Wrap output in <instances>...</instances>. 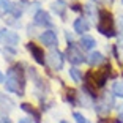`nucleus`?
<instances>
[{
    "label": "nucleus",
    "instance_id": "1",
    "mask_svg": "<svg viewBox=\"0 0 123 123\" xmlns=\"http://www.w3.org/2000/svg\"><path fill=\"white\" fill-rule=\"evenodd\" d=\"M6 90L11 93H16L19 96L24 95V88H25V76H24V69H22L21 63H16L14 66H11L6 73Z\"/></svg>",
    "mask_w": 123,
    "mask_h": 123
},
{
    "label": "nucleus",
    "instance_id": "2",
    "mask_svg": "<svg viewBox=\"0 0 123 123\" xmlns=\"http://www.w3.org/2000/svg\"><path fill=\"white\" fill-rule=\"evenodd\" d=\"M96 29H98V32L101 33V35L107 36V38H112V36L117 35L115 29H114V18L107 10L99 11V22H98Z\"/></svg>",
    "mask_w": 123,
    "mask_h": 123
},
{
    "label": "nucleus",
    "instance_id": "3",
    "mask_svg": "<svg viewBox=\"0 0 123 123\" xmlns=\"http://www.w3.org/2000/svg\"><path fill=\"white\" fill-rule=\"evenodd\" d=\"M107 74H109V65L103 71H88L85 79H87V84H92L95 88H101L104 87L106 80H107Z\"/></svg>",
    "mask_w": 123,
    "mask_h": 123
},
{
    "label": "nucleus",
    "instance_id": "4",
    "mask_svg": "<svg viewBox=\"0 0 123 123\" xmlns=\"http://www.w3.org/2000/svg\"><path fill=\"white\" fill-rule=\"evenodd\" d=\"M65 57L69 60V63H73V65H80V63H84L85 62V57H84V54L80 52V49L76 46V44L69 43L68 47H66V52H65Z\"/></svg>",
    "mask_w": 123,
    "mask_h": 123
},
{
    "label": "nucleus",
    "instance_id": "5",
    "mask_svg": "<svg viewBox=\"0 0 123 123\" xmlns=\"http://www.w3.org/2000/svg\"><path fill=\"white\" fill-rule=\"evenodd\" d=\"M114 104H115L114 103V96L111 93H104L96 103V112L98 114H107L112 109Z\"/></svg>",
    "mask_w": 123,
    "mask_h": 123
},
{
    "label": "nucleus",
    "instance_id": "6",
    "mask_svg": "<svg viewBox=\"0 0 123 123\" xmlns=\"http://www.w3.org/2000/svg\"><path fill=\"white\" fill-rule=\"evenodd\" d=\"M0 43H3L5 46H16L19 43V35L8 29H2L0 30Z\"/></svg>",
    "mask_w": 123,
    "mask_h": 123
},
{
    "label": "nucleus",
    "instance_id": "7",
    "mask_svg": "<svg viewBox=\"0 0 123 123\" xmlns=\"http://www.w3.org/2000/svg\"><path fill=\"white\" fill-rule=\"evenodd\" d=\"M63 54H62L60 51H51L49 52V55H47V63L51 65L52 69H57V71H60L62 68H63Z\"/></svg>",
    "mask_w": 123,
    "mask_h": 123
},
{
    "label": "nucleus",
    "instance_id": "8",
    "mask_svg": "<svg viewBox=\"0 0 123 123\" xmlns=\"http://www.w3.org/2000/svg\"><path fill=\"white\" fill-rule=\"evenodd\" d=\"M40 40H41V43H43L44 46H47V47H54V46L58 44L57 33L52 32V30H46V32H43L40 35Z\"/></svg>",
    "mask_w": 123,
    "mask_h": 123
},
{
    "label": "nucleus",
    "instance_id": "9",
    "mask_svg": "<svg viewBox=\"0 0 123 123\" xmlns=\"http://www.w3.org/2000/svg\"><path fill=\"white\" fill-rule=\"evenodd\" d=\"M27 49L30 51V54L35 58L36 63H40V65H44V63H46V60H44V52L40 46H36L35 43H27Z\"/></svg>",
    "mask_w": 123,
    "mask_h": 123
},
{
    "label": "nucleus",
    "instance_id": "10",
    "mask_svg": "<svg viewBox=\"0 0 123 123\" xmlns=\"http://www.w3.org/2000/svg\"><path fill=\"white\" fill-rule=\"evenodd\" d=\"M33 21H35V24H38V25H43V27H44V25H46V27H51V25H52L51 16H49V13H46L44 10L36 11Z\"/></svg>",
    "mask_w": 123,
    "mask_h": 123
},
{
    "label": "nucleus",
    "instance_id": "11",
    "mask_svg": "<svg viewBox=\"0 0 123 123\" xmlns=\"http://www.w3.org/2000/svg\"><path fill=\"white\" fill-rule=\"evenodd\" d=\"M21 109L24 111V112L30 114V115L33 117V120H35V123H40V120H41V112H40V111H36V109L33 107L32 104H29V103H22V104H21Z\"/></svg>",
    "mask_w": 123,
    "mask_h": 123
},
{
    "label": "nucleus",
    "instance_id": "12",
    "mask_svg": "<svg viewBox=\"0 0 123 123\" xmlns=\"http://www.w3.org/2000/svg\"><path fill=\"white\" fill-rule=\"evenodd\" d=\"M88 22L85 21L84 18H79V19H76L74 21V32L76 33H84V32H87L88 30Z\"/></svg>",
    "mask_w": 123,
    "mask_h": 123
},
{
    "label": "nucleus",
    "instance_id": "13",
    "mask_svg": "<svg viewBox=\"0 0 123 123\" xmlns=\"http://www.w3.org/2000/svg\"><path fill=\"white\" fill-rule=\"evenodd\" d=\"M0 11H3V13H14L16 16L21 14V13H18L14 8V5L11 3L10 0H0Z\"/></svg>",
    "mask_w": 123,
    "mask_h": 123
},
{
    "label": "nucleus",
    "instance_id": "14",
    "mask_svg": "<svg viewBox=\"0 0 123 123\" xmlns=\"http://www.w3.org/2000/svg\"><path fill=\"white\" fill-rule=\"evenodd\" d=\"M80 46H82V49H87V51H92L95 46H96V41H95V38H92V36H82L80 38Z\"/></svg>",
    "mask_w": 123,
    "mask_h": 123
},
{
    "label": "nucleus",
    "instance_id": "15",
    "mask_svg": "<svg viewBox=\"0 0 123 123\" xmlns=\"http://www.w3.org/2000/svg\"><path fill=\"white\" fill-rule=\"evenodd\" d=\"M87 62L90 63L92 66H96V65H99V63H103V62H104V57H103L101 52H92V54L88 55Z\"/></svg>",
    "mask_w": 123,
    "mask_h": 123
},
{
    "label": "nucleus",
    "instance_id": "16",
    "mask_svg": "<svg viewBox=\"0 0 123 123\" xmlns=\"http://www.w3.org/2000/svg\"><path fill=\"white\" fill-rule=\"evenodd\" d=\"M52 11L54 13H57L58 16H63L66 11V3L63 2V0H57V2H54L52 3Z\"/></svg>",
    "mask_w": 123,
    "mask_h": 123
},
{
    "label": "nucleus",
    "instance_id": "17",
    "mask_svg": "<svg viewBox=\"0 0 123 123\" xmlns=\"http://www.w3.org/2000/svg\"><path fill=\"white\" fill-rule=\"evenodd\" d=\"M112 92H114V95H115V96L123 98V80H117V82H114Z\"/></svg>",
    "mask_w": 123,
    "mask_h": 123
},
{
    "label": "nucleus",
    "instance_id": "18",
    "mask_svg": "<svg viewBox=\"0 0 123 123\" xmlns=\"http://www.w3.org/2000/svg\"><path fill=\"white\" fill-rule=\"evenodd\" d=\"M69 76L73 77L74 82H80V80H82V73H80V69H77L76 66L69 68Z\"/></svg>",
    "mask_w": 123,
    "mask_h": 123
},
{
    "label": "nucleus",
    "instance_id": "19",
    "mask_svg": "<svg viewBox=\"0 0 123 123\" xmlns=\"http://www.w3.org/2000/svg\"><path fill=\"white\" fill-rule=\"evenodd\" d=\"M73 118L76 120V123H90L80 112H74V114H73Z\"/></svg>",
    "mask_w": 123,
    "mask_h": 123
},
{
    "label": "nucleus",
    "instance_id": "20",
    "mask_svg": "<svg viewBox=\"0 0 123 123\" xmlns=\"http://www.w3.org/2000/svg\"><path fill=\"white\" fill-rule=\"evenodd\" d=\"M66 99H68L71 104H74V90H68V96H66Z\"/></svg>",
    "mask_w": 123,
    "mask_h": 123
},
{
    "label": "nucleus",
    "instance_id": "21",
    "mask_svg": "<svg viewBox=\"0 0 123 123\" xmlns=\"http://www.w3.org/2000/svg\"><path fill=\"white\" fill-rule=\"evenodd\" d=\"M118 36H120V40H123V22L118 24Z\"/></svg>",
    "mask_w": 123,
    "mask_h": 123
},
{
    "label": "nucleus",
    "instance_id": "22",
    "mask_svg": "<svg viewBox=\"0 0 123 123\" xmlns=\"http://www.w3.org/2000/svg\"><path fill=\"white\" fill-rule=\"evenodd\" d=\"M0 123H10V120H8V117L0 115Z\"/></svg>",
    "mask_w": 123,
    "mask_h": 123
},
{
    "label": "nucleus",
    "instance_id": "23",
    "mask_svg": "<svg viewBox=\"0 0 123 123\" xmlns=\"http://www.w3.org/2000/svg\"><path fill=\"white\" fill-rule=\"evenodd\" d=\"M71 10H74V11H82V8H80V5H73Z\"/></svg>",
    "mask_w": 123,
    "mask_h": 123
},
{
    "label": "nucleus",
    "instance_id": "24",
    "mask_svg": "<svg viewBox=\"0 0 123 123\" xmlns=\"http://www.w3.org/2000/svg\"><path fill=\"white\" fill-rule=\"evenodd\" d=\"M19 123H32V120H29V118H21V120H19Z\"/></svg>",
    "mask_w": 123,
    "mask_h": 123
},
{
    "label": "nucleus",
    "instance_id": "25",
    "mask_svg": "<svg viewBox=\"0 0 123 123\" xmlns=\"http://www.w3.org/2000/svg\"><path fill=\"white\" fill-rule=\"evenodd\" d=\"M5 79H6V77L3 76V73L0 71V84H2V82H5Z\"/></svg>",
    "mask_w": 123,
    "mask_h": 123
},
{
    "label": "nucleus",
    "instance_id": "26",
    "mask_svg": "<svg viewBox=\"0 0 123 123\" xmlns=\"http://www.w3.org/2000/svg\"><path fill=\"white\" fill-rule=\"evenodd\" d=\"M60 123H68V122H65V120H62V122H60Z\"/></svg>",
    "mask_w": 123,
    "mask_h": 123
},
{
    "label": "nucleus",
    "instance_id": "27",
    "mask_svg": "<svg viewBox=\"0 0 123 123\" xmlns=\"http://www.w3.org/2000/svg\"><path fill=\"white\" fill-rule=\"evenodd\" d=\"M107 2H114V0H107Z\"/></svg>",
    "mask_w": 123,
    "mask_h": 123
},
{
    "label": "nucleus",
    "instance_id": "28",
    "mask_svg": "<svg viewBox=\"0 0 123 123\" xmlns=\"http://www.w3.org/2000/svg\"><path fill=\"white\" fill-rule=\"evenodd\" d=\"M122 3H123V0H122Z\"/></svg>",
    "mask_w": 123,
    "mask_h": 123
}]
</instances>
